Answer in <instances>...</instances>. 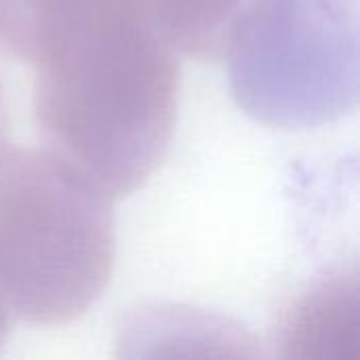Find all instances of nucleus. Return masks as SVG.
Here are the masks:
<instances>
[{
	"label": "nucleus",
	"mask_w": 360,
	"mask_h": 360,
	"mask_svg": "<svg viewBox=\"0 0 360 360\" xmlns=\"http://www.w3.org/2000/svg\"><path fill=\"white\" fill-rule=\"evenodd\" d=\"M196 6L213 13V15H219V17H232L236 15L249 0H192Z\"/></svg>",
	"instance_id": "0eeeda50"
},
{
	"label": "nucleus",
	"mask_w": 360,
	"mask_h": 360,
	"mask_svg": "<svg viewBox=\"0 0 360 360\" xmlns=\"http://www.w3.org/2000/svg\"><path fill=\"white\" fill-rule=\"evenodd\" d=\"M236 103L255 120L304 129L359 99L356 0H249L224 42Z\"/></svg>",
	"instance_id": "7ed1b4c3"
},
{
	"label": "nucleus",
	"mask_w": 360,
	"mask_h": 360,
	"mask_svg": "<svg viewBox=\"0 0 360 360\" xmlns=\"http://www.w3.org/2000/svg\"><path fill=\"white\" fill-rule=\"evenodd\" d=\"M281 360H360L359 274L340 270L312 285L287 312Z\"/></svg>",
	"instance_id": "39448f33"
},
{
	"label": "nucleus",
	"mask_w": 360,
	"mask_h": 360,
	"mask_svg": "<svg viewBox=\"0 0 360 360\" xmlns=\"http://www.w3.org/2000/svg\"><path fill=\"white\" fill-rule=\"evenodd\" d=\"M110 198L53 154L0 152V302L32 325H61L103 293L116 234Z\"/></svg>",
	"instance_id": "f03ea898"
},
{
	"label": "nucleus",
	"mask_w": 360,
	"mask_h": 360,
	"mask_svg": "<svg viewBox=\"0 0 360 360\" xmlns=\"http://www.w3.org/2000/svg\"><path fill=\"white\" fill-rule=\"evenodd\" d=\"M42 0H0V44L30 61L38 8Z\"/></svg>",
	"instance_id": "423d86ee"
},
{
	"label": "nucleus",
	"mask_w": 360,
	"mask_h": 360,
	"mask_svg": "<svg viewBox=\"0 0 360 360\" xmlns=\"http://www.w3.org/2000/svg\"><path fill=\"white\" fill-rule=\"evenodd\" d=\"M116 360H270L257 338L213 310L150 302L122 316Z\"/></svg>",
	"instance_id": "20e7f679"
},
{
	"label": "nucleus",
	"mask_w": 360,
	"mask_h": 360,
	"mask_svg": "<svg viewBox=\"0 0 360 360\" xmlns=\"http://www.w3.org/2000/svg\"><path fill=\"white\" fill-rule=\"evenodd\" d=\"M30 63L46 152L110 200L141 188L169 150L179 97L154 0H42Z\"/></svg>",
	"instance_id": "f257e3e1"
}]
</instances>
